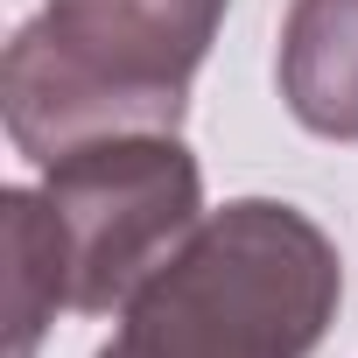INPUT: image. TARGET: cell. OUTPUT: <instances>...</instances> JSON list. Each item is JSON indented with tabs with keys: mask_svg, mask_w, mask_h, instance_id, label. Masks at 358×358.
Wrapping results in <instances>:
<instances>
[{
	"mask_svg": "<svg viewBox=\"0 0 358 358\" xmlns=\"http://www.w3.org/2000/svg\"><path fill=\"white\" fill-rule=\"evenodd\" d=\"M344 267L295 204L239 197L176 246L127 302L134 358H309L337 316Z\"/></svg>",
	"mask_w": 358,
	"mask_h": 358,
	"instance_id": "1",
	"label": "cell"
},
{
	"mask_svg": "<svg viewBox=\"0 0 358 358\" xmlns=\"http://www.w3.org/2000/svg\"><path fill=\"white\" fill-rule=\"evenodd\" d=\"M43 204L57 218L71 309L106 316L197 232L204 176L176 134H113L43 169Z\"/></svg>",
	"mask_w": 358,
	"mask_h": 358,
	"instance_id": "2",
	"label": "cell"
},
{
	"mask_svg": "<svg viewBox=\"0 0 358 358\" xmlns=\"http://www.w3.org/2000/svg\"><path fill=\"white\" fill-rule=\"evenodd\" d=\"M0 113H8V134L36 169L64 162L71 148L113 141V134H176L183 127V99H155V92L106 78L43 15L29 29H15L8 57H0Z\"/></svg>",
	"mask_w": 358,
	"mask_h": 358,
	"instance_id": "3",
	"label": "cell"
},
{
	"mask_svg": "<svg viewBox=\"0 0 358 358\" xmlns=\"http://www.w3.org/2000/svg\"><path fill=\"white\" fill-rule=\"evenodd\" d=\"M43 22L106 78L155 99H183L218 43L225 0H50Z\"/></svg>",
	"mask_w": 358,
	"mask_h": 358,
	"instance_id": "4",
	"label": "cell"
},
{
	"mask_svg": "<svg viewBox=\"0 0 358 358\" xmlns=\"http://www.w3.org/2000/svg\"><path fill=\"white\" fill-rule=\"evenodd\" d=\"M281 99L323 141H358V0H295L281 22Z\"/></svg>",
	"mask_w": 358,
	"mask_h": 358,
	"instance_id": "5",
	"label": "cell"
},
{
	"mask_svg": "<svg viewBox=\"0 0 358 358\" xmlns=\"http://www.w3.org/2000/svg\"><path fill=\"white\" fill-rule=\"evenodd\" d=\"M0 232H8V323H15V358H36L43 323L57 309H71L57 218H50L43 197L8 190V197H0Z\"/></svg>",
	"mask_w": 358,
	"mask_h": 358,
	"instance_id": "6",
	"label": "cell"
},
{
	"mask_svg": "<svg viewBox=\"0 0 358 358\" xmlns=\"http://www.w3.org/2000/svg\"><path fill=\"white\" fill-rule=\"evenodd\" d=\"M99 358H134V351H127V344H120V337H113V344H106V351H99Z\"/></svg>",
	"mask_w": 358,
	"mask_h": 358,
	"instance_id": "7",
	"label": "cell"
}]
</instances>
